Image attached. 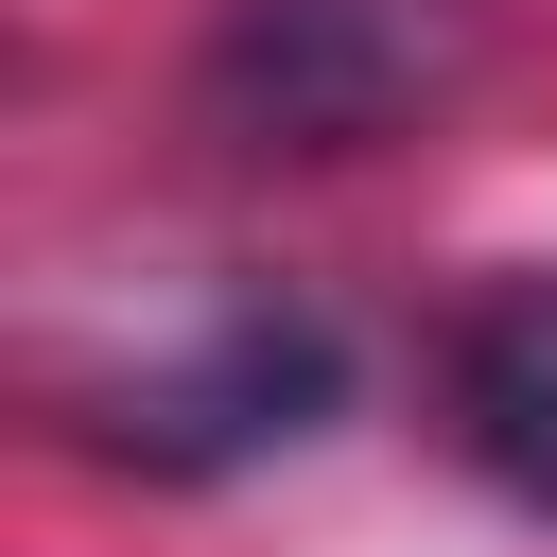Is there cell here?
<instances>
[{"label":"cell","instance_id":"7a4b0ae2","mask_svg":"<svg viewBox=\"0 0 557 557\" xmlns=\"http://www.w3.org/2000/svg\"><path fill=\"white\" fill-rule=\"evenodd\" d=\"M331 400H348L331 313H296V296H226L174 366H139V383H122L104 453H139V470H244V453H296Z\"/></svg>","mask_w":557,"mask_h":557},{"label":"cell","instance_id":"3957f363","mask_svg":"<svg viewBox=\"0 0 557 557\" xmlns=\"http://www.w3.org/2000/svg\"><path fill=\"white\" fill-rule=\"evenodd\" d=\"M435 400H453V453H470L505 505L557 522V261H540V278H487V296L453 313Z\"/></svg>","mask_w":557,"mask_h":557},{"label":"cell","instance_id":"6da1fadb","mask_svg":"<svg viewBox=\"0 0 557 557\" xmlns=\"http://www.w3.org/2000/svg\"><path fill=\"white\" fill-rule=\"evenodd\" d=\"M487 70V0H226L191 52V122L226 157H383L453 122Z\"/></svg>","mask_w":557,"mask_h":557}]
</instances>
